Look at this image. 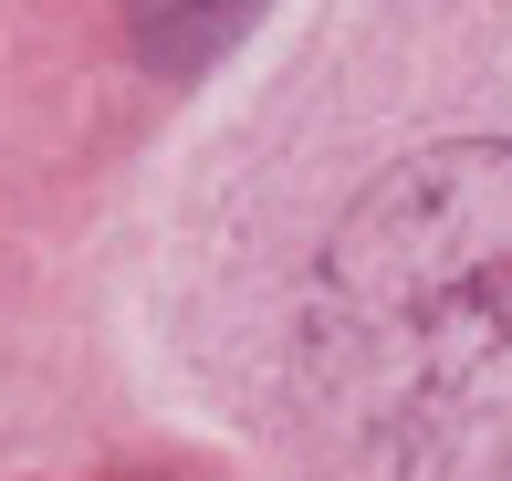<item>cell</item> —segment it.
Returning <instances> with one entry per match:
<instances>
[{
	"label": "cell",
	"instance_id": "obj_1",
	"mask_svg": "<svg viewBox=\"0 0 512 481\" xmlns=\"http://www.w3.org/2000/svg\"><path fill=\"white\" fill-rule=\"evenodd\" d=\"M314 398L356 481H512V147H439L345 220Z\"/></svg>",
	"mask_w": 512,
	"mask_h": 481
}]
</instances>
